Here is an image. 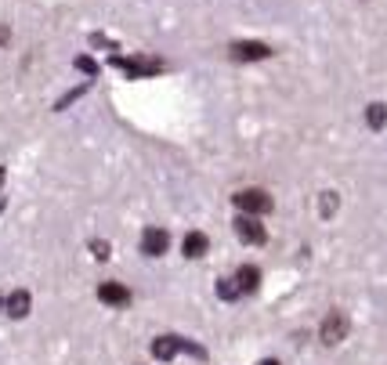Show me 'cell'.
<instances>
[{"label": "cell", "mask_w": 387, "mask_h": 365, "mask_svg": "<svg viewBox=\"0 0 387 365\" xmlns=\"http://www.w3.org/2000/svg\"><path fill=\"white\" fill-rule=\"evenodd\" d=\"M178 351H188V355H206L203 348H199V343H192V340H185V336H156L153 340V355L160 358V362H170V358H174Z\"/></svg>", "instance_id": "6da1fadb"}, {"label": "cell", "mask_w": 387, "mask_h": 365, "mask_svg": "<svg viewBox=\"0 0 387 365\" xmlns=\"http://www.w3.org/2000/svg\"><path fill=\"white\" fill-rule=\"evenodd\" d=\"M113 66L123 69L127 80H141V76L163 73V62H160V58H123V55H113Z\"/></svg>", "instance_id": "7a4b0ae2"}, {"label": "cell", "mask_w": 387, "mask_h": 365, "mask_svg": "<svg viewBox=\"0 0 387 365\" xmlns=\"http://www.w3.org/2000/svg\"><path fill=\"white\" fill-rule=\"evenodd\" d=\"M235 206H239L243 213H253V217H261V213H268L275 203H272V196L268 192H261V188H243V192H235Z\"/></svg>", "instance_id": "3957f363"}, {"label": "cell", "mask_w": 387, "mask_h": 365, "mask_svg": "<svg viewBox=\"0 0 387 365\" xmlns=\"http://www.w3.org/2000/svg\"><path fill=\"white\" fill-rule=\"evenodd\" d=\"M235 224V235L246 243V246H265V239H268V231H265V224L253 217V213H243V217H235L232 221Z\"/></svg>", "instance_id": "277c9868"}, {"label": "cell", "mask_w": 387, "mask_h": 365, "mask_svg": "<svg viewBox=\"0 0 387 365\" xmlns=\"http://www.w3.org/2000/svg\"><path fill=\"white\" fill-rule=\"evenodd\" d=\"M228 58L232 62H261V58H272V48L261 44V40H239V44L228 48Z\"/></svg>", "instance_id": "5b68a950"}, {"label": "cell", "mask_w": 387, "mask_h": 365, "mask_svg": "<svg viewBox=\"0 0 387 365\" xmlns=\"http://www.w3.org/2000/svg\"><path fill=\"white\" fill-rule=\"evenodd\" d=\"M170 250V231L167 228H145L141 231V253L145 257H163Z\"/></svg>", "instance_id": "8992f818"}, {"label": "cell", "mask_w": 387, "mask_h": 365, "mask_svg": "<svg viewBox=\"0 0 387 365\" xmlns=\"http://www.w3.org/2000/svg\"><path fill=\"white\" fill-rule=\"evenodd\" d=\"M318 336H322V343H330V348L348 336V318H344V311H330L326 322H322V329H318Z\"/></svg>", "instance_id": "52a82bcc"}, {"label": "cell", "mask_w": 387, "mask_h": 365, "mask_svg": "<svg viewBox=\"0 0 387 365\" xmlns=\"http://www.w3.org/2000/svg\"><path fill=\"white\" fill-rule=\"evenodd\" d=\"M98 300H101V304H109V308H127V304H131V289L120 286V282H101L98 286Z\"/></svg>", "instance_id": "ba28073f"}, {"label": "cell", "mask_w": 387, "mask_h": 365, "mask_svg": "<svg viewBox=\"0 0 387 365\" xmlns=\"http://www.w3.org/2000/svg\"><path fill=\"white\" fill-rule=\"evenodd\" d=\"M235 286H239V293H257V286H261V271H257V264H243L239 271H235Z\"/></svg>", "instance_id": "9c48e42d"}, {"label": "cell", "mask_w": 387, "mask_h": 365, "mask_svg": "<svg viewBox=\"0 0 387 365\" xmlns=\"http://www.w3.org/2000/svg\"><path fill=\"white\" fill-rule=\"evenodd\" d=\"M4 308H8V315H11V318H26V315H29V308H33V300H29V293H26V289H15V293L4 300Z\"/></svg>", "instance_id": "30bf717a"}, {"label": "cell", "mask_w": 387, "mask_h": 365, "mask_svg": "<svg viewBox=\"0 0 387 365\" xmlns=\"http://www.w3.org/2000/svg\"><path fill=\"white\" fill-rule=\"evenodd\" d=\"M181 250H185V257H192V261H196V257H203V253L210 250V239H206L203 231H188L185 243H181Z\"/></svg>", "instance_id": "8fae6325"}, {"label": "cell", "mask_w": 387, "mask_h": 365, "mask_svg": "<svg viewBox=\"0 0 387 365\" xmlns=\"http://www.w3.org/2000/svg\"><path fill=\"white\" fill-rule=\"evenodd\" d=\"M365 123L373 127V131H384V123H387V105H380V101H373L370 109H365Z\"/></svg>", "instance_id": "7c38bea8"}, {"label": "cell", "mask_w": 387, "mask_h": 365, "mask_svg": "<svg viewBox=\"0 0 387 365\" xmlns=\"http://www.w3.org/2000/svg\"><path fill=\"white\" fill-rule=\"evenodd\" d=\"M218 296L221 300H235V296H243V293H239V286H235V278H221V282H218Z\"/></svg>", "instance_id": "4fadbf2b"}, {"label": "cell", "mask_w": 387, "mask_h": 365, "mask_svg": "<svg viewBox=\"0 0 387 365\" xmlns=\"http://www.w3.org/2000/svg\"><path fill=\"white\" fill-rule=\"evenodd\" d=\"M337 213V192H322V217H333Z\"/></svg>", "instance_id": "5bb4252c"}, {"label": "cell", "mask_w": 387, "mask_h": 365, "mask_svg": "<svg viewBox=\"0 0 387 365\" xmlns=\"http://www.w3.org/2000/svg\"><path fill=\"white\" fill-rule=\"evenodd\" d=\"M76 69H80V73H87V76H98V62L87 58V55H80V58H76Z\"/></svg>", "instance_id": "9a60e30c"}, {"label": "cell", "mask_w": 387, "mask_h": 365, "mask_svg": "<svg viewBox=\"0 0 387 365\" xmlns=\"http://www.w3.org/2000/svg\"><path fill=\"white\" fill-rule=\"evenodd\" d=\"M91 253L98 257V261H109V243H105V239H94V243H91Z\"/></svg>", "instance_id": "2e32d148"}, {"label": "cell", "mask_w": 387, "mask_h": 365, "mask_svg": "<svg viewBox=\"0 0 387 365\" xmlns=\"http://www.w3.org/2000/svg\"><path fill=\"white\" fill-rule=\"evenodd\" d=\"M8 36H11V33H8L4 26H0V44H8Z\"/></svg>", "instance_id": "e0dca14e"}, {"label": "cell", "mask_w": 387, "mask_h": 365, "mask_svg": "<svg viewBox=\"0 0 387 365\" xmlns=\"http://www.w3.org/2000/svg\"><path fill=\"white\" fill-rule=\"evenodd\" d=\"M257 365H279V362H275V358H265V362H257Z\"/></svg>", "instance_id": "ac0fdd59"}, {"label": "cell", "mask_w": 387, "mask_h": 365, "mask_svg": "<svg viewBox=\"0 0 387 365\" xmlns=\"http://www.w3.org/2000/svg\"><path fill=\"white\" fill-rule=\"evenodd\" d=\"M0 308H4V296H0Z\"/></svg>", "instance_id": "d6986e66"}, {"label": "cell", "mask_w": 387, "mask_h": 365, "mask_svg": "<svg viewBox=\"0 0 387 365\" xmlns=\"http://www.w3.org/2000/svg\"><path fill=\"white\" fill-rule=\"evenodd\" d=\"M0 210H4V199H0Z\"/></svg>", "instance_id": "ffe728a7"}]
</instances>
